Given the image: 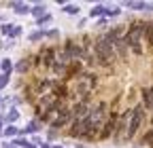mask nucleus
Returning a JSON list of instances; mask_svg holds the SVG:
<instances>
[{
	"label": "nucleus",
	"instance_id": "nucleus-1",
	"mask_svg": "<svg viewBox=\"0 0 153 148\" xmlns=\"http://www.w3.org/2000/svg\"><path fill=\"white\" fill-rule=\"evenodd\" d=\"M145 30H147V21H132L123 34V40L128 45V49L134 53V55H143L145 53Z\"/></svg>",
	"mask_w": 153,
	"mask_h": 148
},
{
	"label": "nucleus",
	"instance_id": "nucleus-2",
	"mask_svg": "<svg viewBox=\"0 0 153 148\" xmlns=\"http://www.w3.org/2000/svg\"><path fill=\"white\" fill-rule=\"evenodd\" d=\"M94 57H96V64L98 66L111 68V66H115V62H117V53H115L113 45L106 42L100 36L98 40H94Z\"/></svg>",
	"mask_w": 153,
	"mask_h": 148
},
{
	"label": "nucleus",
	"instance_id": "nucleus-3",
	"mask_svg": "<svg viewBox=\"0 0 153 148\" xmlns=\"http://www.w3.org/2000/svg\"><path fill=\"white\" fill-rule=\"evenodd\" d=\"M145 116H147V110L143 108V104H138V106L132 108L130 125H128V133H126V142H130V140H134V138L138 136V131H140L143 125H145Z\"/></svg>",
	"mask_w": 153,
	"mask_h": 148
},
{
	"label": "nucleus",
	"instance_id": "nucleus-4",
	"mask_svg": "<svg viewBox=\"0 0 153 148\" xmlns=\"http://www.w3.org/2000/svg\"><path fill=\"white\" fill-rule=\"evenodd\" d=\"M108 114H111V110H108V104L106 102H98L94 108H91V112H89V123H91V129L96 133H100V129L104 127V123H106V119H108Z\"/></svg>",
	"mask_w": 153,
	"mask_h": 148
},
{
	"label": "nucleus",
	"instance_id": "nucleus-5",
	"mask_svg": "<svg viewBox=\"0 0 153 148\" xmlns=\"http://www.w3.org/2000/svg\"><path fill=\"white\" fill-rule=\"evenodd\" d=\"M70 123H72V112H70V106H62L60 110H57V114H55V119L51 121V129L53 131H60V129H64V127H70Z\"/></svg>",
	"mask_w": 153,
	"mask_h": 148
},
{
	"label": "nucleus",
	"instance_id": "nucleus-6",
	"mask_svg": "<svg viewBox=\"0 0 153 148\" xmlns=\"http://www.w3.org/2000/svg\"><path fill=\"white\" fill-rule=\"evenodd\" d=\"M130 114H132V108L126 110V112L119 114V121H117V127H115V133H113V140L115 142H126V133H128V125H130Z\"/></svg>",
	"mask_w": 153,
	"mask_h": 148
},
{
	"label": "nucleus",
	"instance_id": "nucleus-7",
	"mask_svg": "<svg viewBox=\"0 0 153 148\" xmlns=\"http://www.w3.org/2000/svg\"><path fill=\"white\" fill-rule=\"evenodd\" d=\"M117 121H119V112H117V110H111V114H108L104 127L100 129V133H98V140H108V138H113L115 127H117Z\"/></svg>",
	"mask_w": 153,
	"mask_h": 148
},
{
	"label": "nucleus",
	"instance_id": "nucleus-8",
	"mask_svg": "<svg viewBox=\"0 0 153 148\" xmlns=\"http://www.w3.org/2000/svg\"><path fill=\"white\" fill-rule=\"evenodd\" d=\"M62 51L68 55L72 62H83L85 59V51H83V47L76 42V40H66L64 47H62Z\"/></svg>",
	"mask_w": 153,
	"mask_h": 148
},
{
	"label": "nucleus",
	"instance_id": "nucleus-9",
	"mask_svg": "<svg viewBox=\"0 0 153 148\" xmlns=\"http://www.w3.org/2000/svg\"><path fill=\"white\" fill-rule=\"evenodd\" d=\"M91 108H94V106L89 104V100H81V102H74V104H72V108H70V112H72V121H81V119L89 116Z\"/></svg>",
	"mask_w": 153,
	"mask_h": 148
},
{
	"label": "nucleus",
	"instance_id": "nucleus-10",
	"mask_svg": "<svg viewBox=\"0 0 153 148\" xmlns=\"http://www.w3.org/2000/svg\"><path fill=\"white\" fill-rule=\"evenodd\" d=\"M55 55H57V49L55 47H43L41 53H38V59H41V68L45 70H51L53 64H55Z\"/></svg>",
	"mask_w": 153,
	"mask_h": 148
},
{
	"label": "nucleus",
	"instance_id": "nucleus-11",
	"mask_svg": "<svg viewBox=\"0 0 153 148\" xmlns=\"http://www.w3.org/2000/svg\"><path fill=\"white\" fill-rule=\"evenodd\" d=\"M13 70H15V72H19V74H28V72L32 70V57H24V59H19V62L13 66Z\"/></svg>",
	"mask_w": 153,
	"mask_h": 148
},
{
	"label": "nucleus",
	"instance_id": "nucleus-12",
	"mask_svg": "<svg viewBox=\"0 0 153 148\" xmlns=\"http://www.w3.org/2000/svg\"><path fill=\"white\" fill-rule=\"evenodd\" d=\"M143 108L145 110H153V91H151V87L143 89Z\"/></svg>",
	"mask_w": 153,
	"mask_h": 148
},
{
	"label": "nucleus",
	"instance_id": "nucleus-13",
	"mask_svg": "<svg viewBox=\"0 0 153 148\" xmlns=\"http://www.w3.org/2000/svg\"><path fill=\"white\" fill-rule=\"evenodd\" d=\"M145 45L149 49H153V19L147 21V30H145Z\"/></svg>",
	"mask_w": 153,
	"mask_h": 148
},
{
	"label": "nucleus",
	"instance_id": "nucleus-14",
	"mask_svg": "<svg viewBox=\"0 0 153 148\" xmlns=\"http://www.w3.org/2000/svg\"><path fill=\"white\" fill-rule=\"evenodd\" d=\"M11 9H13L17 15H28L32 7H28L26 2H11Z\"/></svg>",
	"mask_w": 153,
	"mask_h": 148
},
{
	"label": "nucleus",
	"instance_id": "nucleus-15",
	"mask_svg": "<svg viewBox=\"0 0 153 148\" xmlns=\"http://www.w3.org/2000/svg\"><path fill=\"white\" fill-rule=\"evenodd\" d=\"M36 131H41V121H30L22 129V133H36Z\"/></svg>",
	"mask_w": 153,
	"mask_h": 148
},
{
	"label": "nucleus",
	"instance_id": "nucleus-16",
	"mask_svg": "<svg viewBox=\"0 0 153 148\" xmlns=\"http://www.w3.org/2000/svg\"><path fill=\"white\" fill-rule=\"evenodd\" d=\"M123 7H128V9H132V11H145V7H147V2H143V0H130V2H123Z\"/></svg>",
	"mask_w": 153,
	"mask_h": 148
},
{
	"label": "nucleus",
	"instance_id": "nucleus-17",
	"mask_svg": "<svg viewBox=\"0 0 153 148\" xmlns=\"http://www.w3.org/2000/svg\"><path fill=\"white\" fill-rule=\"evenodd\" d=\"M30 15H34L36 19H38V17L47 15V7H45V4H34V7L30 9Z\"/></svg>",
	"mask_w": 153,
	"mask_h": 148
},
{
	"label": "nucleus",
	"instance_id": "nucleus-18",
	"mask_svg": "<svg viewBox=\"0 0 153 148\" xmlns=\"http://www.w3.org/2000/svg\"><path fill=\"white\" fill-rule=\"evenodd\" d=\"M43 38H45V30H34V32L28 34V40L30 42H38V40H43Z\"/></svg>",
	"mask_w": 153,
	"mask_h": 148
},
{
	"label": "nucleus",
	"instance_id": "nucleus-19",
	"mask_svg": "<svg viewBox=\"0 0 153 148\" xmlns=\"http://www.w3.org/2000/svg\"><path fill=\"white\" fill-rule=\"evenodd\" d=\"M102 15L106 17V7H104V4H96V7L89 11V17H102Z\"/></svg>",
	"mask_w": 153,
	"mask_h": 148
},
{
	"label": "nucleus",
	"instance_id": "nucleus-20",
	"mask_svg": "<svg viewBox=\"0 0 153 148\" xmlns=\"http://www.w3.org/2000/svg\"><path fill=\"white\" fill-rule=\"evenodd\" d=\"M17 119H19V110H15V108H11V110H9V114H7V116L2 119V123L7 121V123H11V125H13V123H15Z\"/></svg>",
	"mask_w": 153,
	"mask_h": 148
},
{
	"label": "nucleus",
	"instance_id": "nucleus-21",
	"mask_svg": "<svg viewBox=\"0 0 153 148\" xmlns=\"http://www.w3.org/2000/svg\"><path fill=\"white\" fill-rule=\"evenodd\" d=\"M0 70H2V74H11V72H13L11 59H2V62H0Z\"/></svg>",
	"mask_w": 153,
	"mask_h": 148
},
{
	"label": "nucleus",
	"instance_id": "nucleus-22",
	"mask_svg": "<svg viewBox=\"0 0 153 148\" xmlns=\"http://www.w3.org/2000/svg\"><path fill=\"white\" fill-rule=\"evenodd\" d=\"M17 133H19V129H17L15 125H9V127L4 129V136H7V138H15Z\"/></svg>",
	"mask_w": 153,
	"mask_h": 148
},
{
	"label": "nucleus",
	"instance_id": "nucleus-23",
	"mask_svg": "<svg viewBox=\"0 0 153 148\" xmlns=\"http://www.w3.org/2000/svg\"><path fill=\"white\" fill-rule=\"evenodd\" d=\"M64 13L66 15H76V13H79V7H76V4H64Z\"/></svg>",
	"mask_w": 153,
	"mask_h": 148
},
{
	"label": "nucleus",
	"instance_id": "nucleus-24",
	"mask_svg": "<svg viewBox=\"0 0 153 148\" xmlns=\"http://www.w3.org/2000/svg\"><path fill=\"white\" fill-rule=\"evenodd\" d=\"M49 21H51V15L47 13V15H43V17H38V19H36V26H38V28H43V26L49 23Z\"/></svg>",
	"mask_w": 153,
	"mask_h": 148
},
{
	"label": "nucleus",
	"instance_id": "nucleus-25",
	"mask_svg": "<svg viewBox=\"0 0 153 148\" xmlns=\"http://www.w3.org/2000/svg\"><path fill=\"white\" fill-rule=\"evenodd\" d=\"M11 144H13V146H22V148H26V146H28L30 142H28L26 138H15V140H13Z\"/></svg>",
	"mask_w": 153,
	"mask_h": 148
},
{
	"label": "nucleus",
	"instance_id": "nucleus-26",
	"mask_svg": "<svg viewBox=\"0 0 153 148\" xmlns=\"http://www.w3.org/2000/svg\"><path fill=\"white\" fill-rule=\"evenodd\" d=\"M0 32H2L4 36H11L13 34V26L11 23H2V26H0Z\"/></svg>",
	"mask_w": 153,
	"mask_h": 148
},
{
	"label": "nucleus",
	"instance_id": "nucleus-27",
	"mask_svg": "<svg viewBox=\"0 0 153 148\" xmlns=\"http://www.w3.org/2000/svg\"><path fill=\"white\" fill-rule=\"evenodd\" d=\"M9 76H11V74H0V89H4L9 85V81H11Z\"/></svg>",
	"mask_w": 153,
	"mask_h": 148
},
{
	"label": "nucleus",
	"instance_id": "nucleus-28",
	"mask_svg": "<svg viewBox=\"0 0 153 148\" xmlns=\"http://www.w3.org/2000/svg\"><path fill=\"white\" fill-rule=\"evenodd\" d=\"M121 13V9H117V7H115V9H106V17H117Z\"/></svg>",
	"mask_w": 153,
	"mask_h": 148
},
{
	"label": "nucleus",
	"instance_id": "nucleus-29",
	"mask_svg": "<svg viewBox=\"0 0 153 148\" xmlns=\"http://www.w3.org/2000/svg\"><path fill=\"white\" fill-rule=\"evenodd\" d=\"M45 38H60V32H57V30H49V32H45Z\"/></svg>",
	"mask_w": 153,
	"mask_h": 148
},
{
	"label": "nucleus",
	"instance_id": "nucleus-30",
	"mask_svg": "<svg viewBox=\"0 0 153 148\" xmlns=\"http://www.w3.org/2000/svg\"><path fill=\"white\" fill-rule=\"evenodd\" d=\"M17 36H22V26H13V34H11V38H17Z\"/></svg>",
	"mask_w": 153,
	"mask_h": 148
},
{
	"label": "nucleus",
	"instance_id": "nucleus-31",
	"mask_svg": "<svg viewBox=\"0 0 153 148\" xmlns=\"http://www.w3.org/2000/svg\"><path fill=\"white\" fill-rule=\"evenodd\" d=\"M96 26H98V28H106V26H108V19H106V17H100Z\"/></svg>",
	"mask_w": 153,
	"mask_h": 148
},
{
	"label": "nucleus",
	"instance_id": "nucleus-32",
	"mask_svg": "<svg viewBox=\"0 0 153 148\" xmlns=\"http://www.w3.org/2000/svg\"><path fill=\"white\" fill-rule=\"evenodd\" d=\"M55 136H57V131H53V129H51V131H49V133H47V138H49V140H53V138H55Z\"/></svg>",
	"mask_w": 153,
	"mask_h": 148
},
{
	"label": "nucleus",
	"instance_id": "nucleus-33",
	"mask_svg": "<svg viewBox=\"0 0 153 148\" xmlns=\"http://www.w3.org/2000/svg\"><path fill=\"white\" fill-rule=\"evenodd\" d=\"M145 11H153V2H147V7H145Z\"/></svg>",
	"mask_w": 153,
	"mask_h": 148
},
{
	"label": "nucleus",
	"instance_id": "nucleus-34",
	"mask_svg": "<svg viewBox=\"0 0 153 148\" xmlns=\"http://www.w3.org/2000/svg\"><path fill=\"white\" fill-rule=\"evenodd\" d=\"M4 133V129H2V121H0V136H2Z\"/></svg>",
	"mask_w": 153,
	"mask_h": 148
},
{
	"label": "nucleus",
	"instance_id": "nucleus-35",
	"mask_svg": "<svg viewBox=\"0 0 153 148\" xmlns=\"http://www.w3.org/2000/svg\"><path fill=\"white\" fill-rule=\"evenodd\" d=\"M26 148H38V146H34V144H28V146H26Z\"/></svg>",
	"mask_w": 153,
	"mask_h": 148
},
{
	"label": "nucleus",
	"instance_id": "nucleus-36",
	"mask_svg": "<svg viewBox=\"0 0 153 148\" xmlns=\"http://www.w3.org/2000/svg\"><path fill=\"white\" fill-rule=\"evenodd\" d=\"M76 148H85V146H81V144H79V146H76Z\"/></svg>",
	"mask_w": 153,
	"mask_h": 148
},
{
	"label": "nucleus",
	"instance_id": "nucleus-37",
	"mask_svg": "<svg viewBox=\"0 0 153 148\" xmlns=\"http://www.w3.org/2000/svg\"><path fill=\"white\" fill-rule=\"evenodd\" d=\"M53 148H62V146H53Z\"/></svg>",
	"mask_w": 153,
	"mask_h": 148
}]
</instances>
